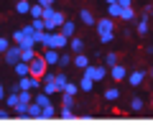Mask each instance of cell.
Listing matches in <instances>:
<instances>
[{
  "instance_id": "8fae6325",
  "label": "cell",
  "mask_w": 153,
  "mask_h": 130,
  "mask_svg": "<svg viewBox=\"0 0 153 130\" xmlns=\"http://www.w3.org/2000/svg\"><path fill=\"white\" fill-rule=\"evenodd\" d=\"M59 31L64 33L66 38H71V36H74V31H76V26H74V21H69V18H64V23L59 26Z\"/></svg>"
},
{
  "instance_id": "1f68e13d",
  "label": "cell",
  "mask_w": 153,
  "mask_h": 130,
  "mask_svg": "<svg viewBox=\"0 0 153 130\" xmlns=\"http://www.w3.org/2000/svg\"><path fill=\"white\" fill-rule=\"evenodd\" d=\"M31 26H33V31H46V28H44V18H31Z\"/></svg>"
},
{
  "instance_id": "ffe728a7",
  "label": "cell",
  "mask_w": 153,
  "mask_h": 130,
  "mask_svg": "<svg viewBox=\"0 0 153 130\" xmlns=\"http://www.w3.org/2000/svg\"><path fill=\"white\" fill-rule=\"evenodd\" d=\"M66 79H69V74H64V71H59V74H54V79H51V82H54V87H56V89L61 92V87L66 84Z\"/></svg>"
},
{
  "instance_id": "9a60e30c",
  "label": "cell",
  "mask_w": 153,
  "mask_h": 130,
  "mask_svg": "<svg viewBox=\"0 0 153 130\" xmlns=\"http://www.w3.org/2000/svg\"><path fill=\"white\" fill-rule=\"evenodd\" d=\"M51 117H56L54 102H49V105H44V107H41V120H51Z\"/></svg>"
},
{
  "instance_id": "5bb4252c",
  "label": "cell",
  "mask_w": 153,
  "mask_h": 130,
  "mask_svg": "<svg viewBox=\"0 0 153 130\" xmlns=\"http://www.w3.org/2000/svg\"><path fill=\"white\" fill-rule=\"evenodd\" d=\"M79 21H82L84 26H94V21H97V18L92 16V10H87V8H82V10H79Z\"/></svg>"
},
{
  "instance_id": "ba28073f",
  "label": "cell",
  "mask_w": 153,
  "mask_h": 130,
  "mask_svg": "<svg viewBox=\"0 0 153 130\" xmlns=\"http://www.w3.org/2000/svg\"><path fill=\"white\" fill-rule=\"evenodd\" d=\"M41 56H44V61H46L49 66H56V64H59V51H56V49H44V54H41Z\"/></svg>"
},
{
  "instance_id": "cb8c5ba5",
  "label": "cell",
  "mask_w": 153,
  "mask_h": 130,
  "mask_svg": "<svg viewBox=\"0 0 153 130\" xmlns=\"http://www.w3.org/2000/svg\"><path fill=\"white\" fill-rule=\"evenodd\" d=\"M18 46H21V49H36V41H33V36H21Z\"/></svg>"
},
{
  "instance_id": "4fadbf2b",
  "label": "cell",
  "mask_w": 153,
  "mask_h": 130,
  "mask_svg": "<svg viewBox=\"0 0 153 130\" xmlns=\"http://www.w3.org/2000/svg\"><path fill=\"white\" fill-rule=\"evenodd\" d=\"M79 92H92V87H94V82H92V77H87V74H82V79H79Z\"/></svg>"
},
{
  "instance_id": "d4e9b609",
  "label": "cell",
  "mask_w": 153,
  "mask_h": 130,
  "mask_svg": "<svg viewBox=\"0 0 153 130\" xmlns=\"http://www.w3.org/2000/svg\"><path fill=\"white\" fill-rule=\"evenodd\" d=\"M56 66H61V69L71 66V54H61V51H59V64H56Z\"/></svg>"
},
{
  "instance_id": "e575fe53",
  "label": "cell",
  "mask_w": 153,
  "mask_h": 130,
  "mask_svg": "<svg viewBox=\"0 0 153 130\" xmlns=\"http://www.w3.org/2000/svg\"><path fill=\"white\" fill-rule=\"evenodd\" d=\"M21 31H23V36H36V31H33V26H31V23H28V26H23Z\"/></svg>"
},
{
  "instance_id": "e0dca14e",
  "label": "cell",
  "mask_w": 153,
  "mask_h": 130,
  "mask_svg": "<svg viewBox=\"0 0 153 130\" xmlns=\"http://www.w3.org/2000/svg\"><path fill=\"white\" fill-rule=\"evenodd\" d=\"M120 13H123V8L117 5V3H107V18H120Z\"/></svg>"
},
{
  "instance_id": "7c38bea8",
  "label": "cell",
  "mask_w": 153,
  "mask_h": 130,
  "mask_svg": "<svg viewBox=\"0 0 153 130\" xmlns=\"http://www.w3.org/2000/svg\"><path fill=\"white\" fill-rule=\"evenodd\" d=\"M66 46H69V49L74 51V54H79V51H84V41H82V38H79V36H71Z\"/></svg>"
},
{
  "instance_id": "4dcf8cb0",
  "label": "cell",
  "mask_w": 153,
  "mask_h": 130,
  "mask_svg": "<svg viewBox=\"0 0 153 130\" xmlns=\"http://www.w3.org/2000/svg\"><path fill=\"white\" fill-rule=\"evenodd\" d=\"M143 110V100L140 97H133L130 100V112H140Z\"/></svg>"
},
{
  "instance_id": "7a4b0ae2",
  "label": "cell",
  "mask_w": 153,
  "mask_h": 130,
  "mask_svg": "<svg viewBox=\"0 0 153 130\" xmlns=\"http://www.w3.org/2000/svg\"><path fill=\"white\" fill-rule=\"evenodd\" d=\"M41 18H44V28L46 31H59V26L64 23V13L54 10V8H44V13H41Z\"/></svg>"
},
{
  "instance_id": "5b68a950",
  "label": "cell",
  "mask_w": 153,
  "mask_h": 130,
  "mask_svg": "<svg viewBox=\"0 0 153 130\" xmlns=\"http://www.w3.org/2000/svg\"><path fill=\"white\" fill-rule=\"evenodd\" d=\"M3 59H5V64H8V66H13L18 59H21V46H18V43H10V46L3 51Z\"/></svg>"
},
{
  "instance_id": "60d3db41",
  "label": "cell",
  "mask_w": 153,
  "mask_h": 130,
  "mask_svg": "<svg viewBox=\"0 0 153 130\" xmlns=\"http://www.w3.org/2000/svg\"><path fill=\"white\" fill-rule=\"evenodd\" d=\"M148 77H151V79H153V69H151V74H148Z\"/></svg>"
},
{
  "instance_id": "74e56055",
  "label": "cell",
  "mask_w": 153,
  "mask_h": 130,
  "mask_svg": "<svg viewBox=\"0 0 153 130\" xmlns=\"http://www.w3.org/2000/svg\"><path fill=\"white\" fill-rule=\"evenodd\" d=\"M117 5H120V8H128V5H133V0H117Z\"/></svg>"
},
{
  "instance_id": "d6986e66",
  "label": "cell",
  "mask_w": 153,
  "mask_h": 130,
  "mask_svg": "<svg viewBox=\"0 0 153 130\" xmlns=\"http://www.w3.org/2000/svg\"><path fill=\"white\" fill-rule=\"evenodd\" d=\"M13 71H16V77H26V74H28V64L18 59L16 64H13Z\"/></svg>"
},
{
  "instance_id": "6da1fadb",
  "label": "cell",
  "mask_w": 153,
  "mask_h": 130,
  "mask_svg": "<svg viewBox=\"0 0 153 130\" xmlns=\"http://www.w3.org/2000/svg\"><path fill=\"white\" fill-rule=\"evenodd\" d=\"M94 28H97L102 43H112V38H115V21L112 18H97L94 21Z\"/></svg>"
},
{
  "instance_id": "4316f807",
  "label": "cell",
  "mask_w": 153,
  "mask_h": 130,
  "mask_svg": "<svg viewBox=\"0 0 153 130\" xmlns=\"http://www.w3.org/2000/svg\"><path fill=\"white\" fill-rule=\"evenodd\" d=\"M33 56H36V49H21V61H26V64H28Z\"/></svg>"
},
{
  "instance_id": "f35d334b",
  "label": "cell",
  "mask_w": 153,
  "mask_h": 130,
  "mask_svg": "<svg viewBox=\"0 0 153 130\" xmlns=\"http://www.w3.org/2000/svg\"><path fill=\"white\" fill-rule=\"evenodd\" d=\"M3 97H5V87L0 84V102H3Z\"/></svg>"
},
{
  "instance_id": "30bf717a",
  "label": "cell",
  "mask_w": 153,
  "mask_h": 130,
  "mask_svg": "<svg viewBox=\"0 0 153 130\" xmlns=\"http://www.w3.org/2000/svg\"><path fill=\"white\" fill-rule=\"evenodd\" d=\"M148 21H151V13H146V16L138 18V26H135L138 36H146V33H148Z\"/></svg>"
},
{
  "instance_id": "7402d4cb",
  "label": "cell",
  "mask_w": 153,
  "mask_h": 130,
  "mask_svg": "<svg viewBox=\"0 0 153 130\" xmlns=\"http://www.w3.org/2000/svg\"><path fill=\"white\" fill-rule=\"evenodd\" d=\"M117 97H120V89H117V87L105 89V100H107V102H117Z\"/></svg>"
},
{
  "instance_id": "2e32d148",
  "label": "cell",
  "mask_w": 153,
  "mask_h": 130,
  "mask_svg": "<svg viewBox=\"0 0 153 130\" xmlns=\"http://www.w3.org/2000/svg\"><path fill=\"white\" fill-rule=\"evenodd\" d=\"M26 117L41 120V105H36V102H28V112H26Z\"/></svg>"
},
{
  "instance_id": "f1b7e54d",
  "label": "cell",
  "mask_w": 153,
  "mask_h": 130,
  "mask_svg": "<svg viewBox=\"0 0 153 130\" xmlns=\"http://www.w3.org/2000/svg\"><path fill=\"white\" fill-rule=\"evenodd\" d=\"M41 13H44V8L38 5V3H31V10H28V16H31V18H41Z\"/></svg>"
},
{
  "instance_id": "3957f363",
  "label": "cell",
  "mask_w": 153,
  "mask_h": 130,
  "mask_svg": "<svg viewBox=\"0 0 153 130\" xmlns=\"http://www.w3.org/2000/svg\"><path fill=\"white\" fill-rule=\"evenodd\" d=\"M46 69H49V64L44 61V56H38V54L28 61V74L31 77H38V79H41V74H44Z\"/></svg>"
},
{
  "instance_id": "83f0119b",
  "label": "cell",
  "mask_w": 153,
  "mask_h": 130,
  "mask_svg": "<svg viewBox=\"0 0 153 130\" xmlns=\"http://www.w3.org/2000/svg\"><path fill=\"white\" fill-rule=\"evenodd\" d=\"M61 92H66V94H76V92H79V87H76L74 82H69V79H66V84L61 87Z\"/></svg>"
},
{
  "instance_id": "836d02e7",
  "label": "cell",
  "mask_w": 153,
  "mask_h": 130,
  "mask_svg": "<svg viewBox=\"0 0 153 130\" xmlns=\"http://www.w3.org/2000/svg\"><path fill=\"white\" fill-rule=\"evenodd\" d=\"M8 46H10V38H8V36H0V54H3Z\"/></svg>"
},
{
  "instance_id": "603a6c76",
  "label": "cell",
  "mask_w": 153,
  "mask_h": 130,
  "mask_svg": "<svg viewBox=\"0 0 153 130\" xmlns=\"http://www.w3.org/2000/svg\"><path fill=\"white\" fill-rule=\"evenodd\" d=\"M41 92H46L49 97H54V94H59V89L54 87V82H41Z\"/></svg>"
},
{
  "instance_id": "44dd1931",
  "label": "cell",
  "mask_w": 153,
  "mask_h": 130,
  "mask_svg": "<svg viewBox=\"0 0 153 130\" xmlns=\"http://www.w3.org/2000/svg\"><path fill=\"white\" fill-rule=\"evenodd\" d=\"M28 10H31V0H18V3H16V13L28 16Z\"/></svg>"
},
{
  "instance_id": "8d00e7d4",
  "label": "cell",
  "mask_w": 153,
  "mask_h": 130,
  "mask_svg": "<svg viewBox=\"0 0 153 130\" xmlns=\"http://www.w3.org/2000/svg\"><path fill=\"white\" fill-rule=\"evenodd\" d=\"M8 117H10V110H8V107H0V120H8Z\"/></svg>"
},
{
  "instance_id": "ab89813d",
  "label": "cell",
  "mask_w": 153,
  "mask_h": 130,
  "mask_svg": "<svg viewBox=\"0 0 153 130\" xmlns=\"http://www.w3.org/2000/svg\"><path fill=\"white\" fill-rule=\"evenodd\" d=\"M105 3H117V0H105Z\"/></svg>"
},
{
  "instance_id": "d590c367",
  "label": "cell",
  "mask_w": 153,
  "mask_h": 130,
  "mask_svg": "<svg viewBox=\"0 0 153 130\" xmlns=\"http://www.w3.org/2000/svg\"><path fill=\"white\" fill-rule=\"evenodd\" d=\"M36 3H38L41 8H54V3H56V0H36Z\"/></svg>"
},
{
  "instance_id": "b9f144b4",
  "label": "cell",
  "mask_w": 153,
  "mask_h": 130,
  "mask_svg": "<svg viewBox=\"0 0 153 130\" xmlns=\"http://www.w3.org/2000/svg\"><path fill=\"white\" fill-rule=\"evenodd\" d=\"M151 105H153V97H151Z\"/></svg>"
},
{
  "instance_id": "f546056e",
  "label": "cell",
  "mask_w": 153,
  "mask_h": 130,
  "mask_svg": "<svg viewBox=\"0 0 153 130\" xmlns=\"http://www.w3.org/2000/svg\"><path fill=\"white\" fill-rule=\"evenodd\" d=\"M102 56H105V66H107V69L117 64V54H112V51H110V54H102Z\"/></svg>"
},
{
  "instance_id": "ac0fdd59",
  "label": "cell",
  "mask_w": 153,
  "mask_h": 130,
  "mask_svg": "<svg viewBox=\"0 0 153 130\" xmlns=\"http://www.w3.org/2000/svg\"><path fill=\"white\" fill-rule=\"evenodd\" d=\"M120 18H123V21H125V23H133V21H135V10H133V5H128V8H123V13H120Z\"/></svg>"
},
{
  "instance_id": "8992f818",
  "label": "cell",
  "mask_w": 153,
  "mask_h": 130,
  "mask_svg": "<svg viewBox=\"0 0 153 130\" xmlns=\"http://www.w3.org/2000/svg\"><path fill=\"white\" fill-rule=\"evenodd\" d=\"M146 77H148V74H146L143 69H135V71H130V74H128L125 79L130 82V87H140L143 82H146Z\"/></svg>"
},
{
  "instance_id": "9c48e42d",
  "label": "cell",
  "mask_w": 153,
  "mask_h": 130,
  "mask_svg": "<svg viewBox=\"0 0 153 130\" xmlns=\"http://www.w3.org/2000/svg\"><path fill=\"white\" fill-rule=\"evenodd\" d=\"M71 64H74L76 69H84V66H89L92 61H89V56L84 54V51H79V54H74V59H71Z\"/></svg>"
},
{
  "instance_id": "277c9868",
  "label": "cell",
  "mask_w": 153,
  "mask_h": 130,
  "mask_svg": "<svg viewBox=\"0 0 153 130\" xmlns=\"http://www.w3.org/2000/svg\"><path fill=\"white\" fill-rule=\"evenodd\" d=\"M82 71H84L87 77H92V82H102L105 77H107V66H105V64H100V66H92V64H89V66H84Z\"/></svg>"
},
{
  "instance_id": "52a82bcc",
  "label": "cell",
  "mask_w": 153,
  "mask_h": 130,
  "mask_svg": "<svg viewBox=\"0 0 153 130\" xmlns=\"http://www.w3.org/2000/svg\"><path fill=\"white\" fill-rule=\"evenodd\" d=\"M107 74L112 77V82H123L128 77V69H125V66H120V64H115V66H110V69H107Z\"/></svg>"
},
{
  "instance_id": "d6a6232c",
  "label": "cell",
  "mask_w": 153,
  "mask_h": 130,
  "mask_svg": "<svg viewBox=\"0 0 153 130\" xmlns=\"http://www.w3.org/2000/svg\"><path fill=\"white\" fill-rule=\"evenodd\" d=\"M59 117H61V120H71V117H74L71 107H61V110H59Z\"/></svg>"
},
{
  "instance_id": "484cf974",
  "label": "cell",
  "mask_w": 153,
  "mask_h": 130,
  "mask_svg": "<svg viewBox=\"0 0 153 130\" xmlns=\"http://www.w3.org/2000/svg\"><path fill=\"white\" fill-rule=\"evenodd\" d=\"M59 94H61V107H74V94H66V92Z\"/></svg>"
}]
</instances>
